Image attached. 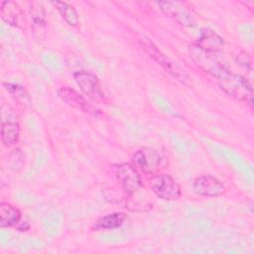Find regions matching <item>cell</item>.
<instances>
[{"label":"cell","mask_w":254,"mask_h":254,"mask_svg":"<svg viewBox=\"0 0 254 254\" xmlns=\"http://www.w3.org/2000/svg\"><path fill=\"white\" fill-rule=\"evenodd\" d=\"M216 80L219 87L227 95L237 100L244 101L251 107L253 106V88L247 78L227 68Z\"/></svg>","instance_id":"1"},{"label":"cell","mask_w":254,"mask_h":254,"mask_svg":"<svg viewBox=\"0 0 254 254\" xmlns=\"http://www.w3.org/2000/svg\"><path fill=\"white\" fill-rule=\"evenodd\" d=\"M141 46L145 50V52L174 78L184 84L190 83L191 78L189 73L177 62L162 53L151 41H149V39H142Z\"/></svg>","instance_id":"2"},{"label":"cell","mask_w":254,"mask_h":254,"mask_svg":"<svg viewBox=\"0 0 254 254\" xmlns=\"http://www.w3.org/2000/svg\"><path fill=\"white\" fill-rule=\"evenodd\" d=\"M190 58L195 64L206 73L217 78L228 67L222 64L217 58V54L209 53L201 50L195 44H192L189 48Z\"/></svg>","instance_id":"3"},{"label":"cell","mask_w":254,"mask_h":254,"mask_svg":"<svg viewBox=\"0 0 254 254\" xmlns=\"http://www.w3.org/2000/svg\"><path fill=\"white\" fill-rule=\"evenodd\" d=\"M152 191L161 199L177 200L182 194L180 184L170 175L156 174L149 181Z\"/></svg>","instance_id":"4"},{"label":"cell","mask_w":254,"mask_h":254,"mask_svg":"<svg viewBox=\"0 0 254 254\" xmlns=\"http://www.w3.org/2000/svg\"><path fill=\"white\" fill-rule=\"evenodd\" d=\"M163 158L160 153L149 147L137 150L132 156L133 166L146 175H156L161 169Z\"/></svg>","instance_id":"5"},{"label":"cell","mask_w":254,"mask_h":254,"mask_svg":"<svg viewBox=\"0 0 254 254\" xmlns=\"http://www.w3.org/2000/svg\"><path fill=\"white\" fill-rule=\"evenodd\" d=\"M115 176L127 196H132L143 187L138 170L130 163H122L115 167Z\"/></svg>","instance_id":"6"},{"label":"cell","mask_w":254,"mask_h":254,"mask_svg":"<svg viewBox=\"0 0 254 254\" xmlns=\"http://www.w3.org/2000/svg\"><path fill=\"white\" fill-rule=\"evenodd\" d=\"M73 78L81 92L88 98L97 102L105 101L106 97L101 88L100 81L93 72L77 70L73 72Z\"/></svg>","instance_id":"7"},{"label":"cell","mask_w":254,"mask_h":254,"mask_svg":"<svg viewBox=\"0 0 254 254\" xmlns=\"http://www.w3.org/2000/svg\"><path fill=\"white\" fill-rule=\"evenodd\" d=\"M191 188L195 194L206 197H216L225 191V187L222 182L209 175L196 178L193 181Z\"/></svg>","instance_id":"8"},{"label":"cell","mask_w":254,"mask_h":254,"mask_svg":"<svg viewBox=\"0 0 254 254\" xmlns=\"http://www.w3.org/2000/svg\"><path fill=\"white\" fill-rule=\"evenodd\" d=\"M57 93H58V96L71 108H74L89 114H93V115L98 114V110H96L86 100V98L82 94L77 92L75 89L68 86H62L58 89Z\"/></svg>","instance_id":"9"},{"label":"cell","mask_w":254,"mask_h":254,"mask_svg":"<svg viewBox=\"0 0 254 254\" xmlns=\"http://www.w3.org/2000/svg\"><path fill=\"white\" fill-rule=\"evenodd\" d=\"M157 4L160 7V10L166 16L174 19L180 25L186 27L195 26V21L191 14L180 3L172 1H160L157 2Z\"/></svg>","instance_id":"10"},{"label":"cell","mask_w":254,"mask_h":254,"mask_svg":"<svg viewBox=\"0 0 254 254\" xmlns=\"http://www.w3.org/2000/svg\"><path fill=\"white\" fill-rule=\"evenodd\" d=\"M194 44L203 51L217 54L223 49L224 40L213 30L203 28L200 30L198 39Z\"/></svg>","instance_id":"11"},{"label":"cell","mask_w":254,"mask_h":254,"mask_svg":"<svg viewBox=\"0 0 254 254\" xmlns=\"http://www.w3.org/2000/svg\"><path fill=\"white\" fill-rule=\"evenodd\" d=\"M127 218L128 216L124 212H112L98 217L91 225V229L93 231L116 229L119 228Z\"/></svg>","instance_id":"12"},{"label":"cell","mask_w":254,"mask_h":254,"mask_svg":"<svg viewBox=\"0 0 254 254\" xmlns=\"http://www.w3.org/2000/svg\"><path fill=\"white\" fill-rule=\"evenodd\" d=\"M21 211L18 207L9 202L0 203V226L1 228L17 226L21 221Z\"/></svg>","instance_id":"13"},{"label":"cell","mask_w":254,"mask_h":254,"mask_svg":"<svg viewBox=\"0 0 254 254\" xmlns=\"http://www.w3.org/2000/svg\"><path fill=\"white\" fill-rule=\"evenodd\" d=\"M20 126L15 120H3L1 124V142L5 147H11L19 141Z\"/></svg>","instance_id":"14"},{"label":"cell","mask_w":254,"mask_h":254,"mask_svg":"<svg viewBox=\"0 0 254 254\" xmlns=\"http://www.w3.org/2000/svg\"><path fill=\"white\" fill-rule=\"evenodd\" d=\"M19 6L13 1H2L0 8V15L4 22L7 24L19 28V17H20Z\"/></svg>","instance_id":"15"},{"label":"cell","mask_w":254,"mask_h":254,"mask_svg":"<svg viewBox=\"0 0 254 254\" xmlns=\"http://www.w3.org/2000/svg\"><path fill=\"white\" fill-rule=\"evenodd\" d=\"M52 4L61 14L62 18L65 23L71 27H76L79 24V18L76 10L66 2L63 1H53Z\"/></svg>","instance_id":"16"},{"label":"cell","mask_w":254,"mask_h":254,"mask_svg":"<svg viewBox=\"0 0 254 254\" xmlns=\"http://www.w3.org/2000/svg\"><path fill=\"white\" fill-rule=\"evenodd\" d=\"M29 13L32 18L35 28L39 30L43 29L46 24V11L43 4L39 1H33L30 3Z\"/></svg>","instance_id":"17"},{"label":"cell","mask_w":254,"mask_h":254,"mask_svg":"<svg viewBox=\"0 0 254 254\" xmlns=\"http://www.w3.org/2000/svg\"><path fill=\"white\" fill-rule=\"evenodd\" d=\"M25 166V157L19 148H15L9 154L8 168L14 172H20Z\"/></svg>","instance_id":"18"},{"label":"cell","mask_w":254,"mask_h":254,"mask_svg":"<svg viewBox=\"0 0 254 254\" xmlns=\"http://www.w3.org/2000/svg\"><path fill=\"white\" fill-rule=\"evenodd\" d=\"M4 85L6 86V89L12 94H19V95L24 94V87L19 84L9 82V83H4Z\"/></svg>","instance_id":"19"}]
</instances>
